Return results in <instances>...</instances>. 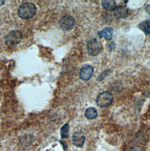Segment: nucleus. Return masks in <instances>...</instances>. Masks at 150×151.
<instances>
[{
    "label": "nucleus",
    "instance_id": "f257e3e1",
    "mask_svg": "<svg viewBox=\"0 0 150 151\" xmlns=\"http://www.w3.org/2000/svg\"><path fill=\"white\" fill-rule=\"evenodd\" d=\"M37 10V7L34 4L26 2L18 8V15L21 19H30L36 15Z\"/></svg>",
    "mask_w": 150,
    "mask_h": 151
},
{
    "label": "nucleus",
    "instance_id": "f03ea898",
    "mask_svg": "<svg viewBox=\"0 0 150 151\" xmlns=\"http://www.w3.org/2000/svg\"><path fill=\"white\" fill-rule=\"evenodd\" d=\"M23 38V34L20 30H13L5 37V45L8 47H12L18 45Z\"/></svg>",
    "mask_w": 150,
    "mask_h": 151
},
{
    "label": "nucleus",
    "instance_id": "7ed1b4c3",
    "mask_svg": "<svg viewBox=\"0 0 150 151\" xmlns=\"http://www.w3.org/2000/svg\"><path fill=\"white\" fill-rule=\"evenodd\" d=\"M113 100L112 94L109 91H104L101 93L96 99V104L100 108L108 107Z\"/></svg>",
    "mask_w": 150,
    "mask_h": 151
},
{
    "label": "nucleus",
    "instance_id": "20e7f679",
    "mask_svg": "<svg viewBox=\"0 0 150 151\" xmlns=\"http://www.w3.org/2000/svg\"><path fill=\"white\" fill-rule=\"evenodd\" d=\"M87 49L89 55L96 56L100 53L101 46L97 39H92L87 42Z\"/></svg>",
    "mask_w": 150,
    "mask_h": 151
},
{
    "label": "nucleus",
    "instance_id": "39448f33",
    "mask_svg": "<svg viewBox=\"0 0 150 151\" xmlns=\"http://www.w3.org/2000/svg\"><path fill=\"white\" fill-rule=\"evenodd\" d=\"M59 24L63 30L70 31L75 27V18L71 15H65L62 18Z\"/></svg>",
    "mask_w": 150,
    "mask_h": 151
},
{
    "label": "nucleus",
    "instance_id": "423d86ee",
    "mask_svg": "<svg viewBox=\"0 0 150 151\" xmlns=\"http://www.w3.org/2000/svg\"><path fill=\"white\" fill-rule=\"evenodd\" d=\"M94 68L90 65H85L82 67L80 71L79 76L81 80L86 81L89 80L93 75Z\"/></svg>",
    "mask_w": 150,
    "mask_h": 151
},
{
    "label": "nucleus",
    "instance_id": "0eeeda50",
    "mask_svg": "<svg viewBox=\"0 0 150 151\" xmlns=\"http://www.w3.org/2000/svg\"><path fill=\"white\" fill-rule=\"evenodd\" d=\"M72 143L77 147H81L85 143L86 136L82 131H77L72 138Z\"/></svg>",
    "mask_w": 150,
    "mask_h": 151
},
{
    "label": "nucleus",
    "instance_id": "6e6552de",
    "mask_svg": "<svg viewBox=\"0 0 150 151\" xmlns=\"http://www.w3.org/2000/svg\"><path fill=\"white\" fill-rule=\"evenodd\" d=\"M113 14L118 18H125L128 16L129 10L124 6H117L113 10Z\"/></svg>",
    "mask_w": 150,
    "mask_h": 151
},
{
    "label": "nucleus",
    "instance_id": "1a4fd4ad",
    "mask_svg": "<svg viewBox=\"0 0 150 151\" xmlns=\"http://www.w3.org/2000/svg\"><path fill=\"white\" fill-rule=\"evenodd\" d=\"M98 35L100 38H105L107 40H110L113 36V29L111 27H106L102 31H99Z\"/></svg>",
    "mask_w": 150,
    "mask_h": 151
},
{
    "label": "nucleus",
    "instance_id": "9d476101",
    "mask_svg": "<svg viewBox=\"0 0 150 151\" xmlns=\"http://www.w3.org/2000/svg\"><path fill=\"white\" fill-rule=\"evenodd\" d=\"M102 5L103 7L108 11H113L116 7L115 1L114 0H102Z\"/></svg>",
    "mask_w": 150,
    "mask_h": 151
},
{
    "label": "nucleus",
    "instance_id": "9b49d317",
    "mask_svg": "<svg viewBox=\"0 0 150 151\" xmlns=\"http://www.w3.org/2000/svg\"><path fill=\"white\" fill-rule=\"evenodd\" d=\"M138 28L143 31L146 35H148L150 34V20H146L141 23H140L138 25Z\"/></svg>",
    "mask_w": 150,
    "mask_h": 151
},
{
    "label": "nucleus",
    "instance_id": "f8f14e48",
    "mask_svg": "<svg viewBox=\"0 0 150 151\" xmlns=\"http://www.w3.org/2000/svg\"><path fill=\"white\" fill-rule=\"evenodd\" d=\"M84 115L88 119H94L97 116V111L93 107H89L85 111Z\"/></svg>",
    "mask_w": 150,
    "mask_h": 151
},
{
    "label": "nucleus",
    "instance_id": "ddd939ff",
    "mask_svg": "<svg viewBox=\"0 0 150 151\" xmlns=\"http://www.w3.org/2000/svg\"><path fill=\"white\" fill-rule=\"evenodd\" d=\"M69 125L68 124H65L61 129V135L62 138H68L69 137Z\"/></svg>",
    "mask_w": 150,
    "mask_h": 151
},
{
    "label": "nucleus",
    "instance_id": "4468645a",
    "mask_svg": "<svg viewBox=\"0 0 150 151\" xmlns=\"http://www.w3.org/2000/svg\"><path fill=\"white\" fill-rule=\"evenodd\" d=\"M109 70H106L105 72H103L99 76L98 78H97V80L98 81H102V80H103L106 77V76L109 75V72H108Z\"/></svg>",
    "mask_w": 150,
    "mask_h": 151
},
{
    "label": "nucleus",
    "instance_id": "2eb2a0df",
    "mask_svg": "<svg viewBox=\"0 0 150 151\" xmlns=\"http://www.w3.org/2000/svg\"><path fill=\"white\" fill-rule=\"evenodd\" d=\"M5 2V0H0V6L1 5H2L3 4H4Z\"/></svg>",
    "mask_w": 150,
    "mask_h": 151
}]
</instances>
